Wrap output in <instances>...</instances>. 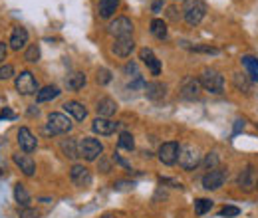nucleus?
Returning <instances> with one entry per match:
<instances>
[{
	"mask_svg": "<svg viewBox=\"0 0 258 218\" xmlns=\"http://www.w3.org/2000/svg\"><path fill=\"white\" fill-rule=\"evenodd\" d=\"M6 52H8V46L4 42H0V63H4L6 60Z\"/></svg>",
	"mask_w": 258,
	"mask_h": 218,
	"instance_id": "nucleus-43",
	"label": "nucleus"
},
{
	"mask_svg": "<svg viewBox=\"0 0 258 218\" xmlns=\"http://www.w3.org/2000/svg\"><path fill=\"white\" fill-rule=\"evenodd\" d=\"M99 167H101V171H103V173H109V171H111V165H109L107 161H101V163H99Z\"/></svg>",
	"mask_w": 258,
	"mask_h": 218,
	"instance_id": "nucleus-45",
	"label": "nucleus"
},
{
	"mask_svg": "<svg viewBox=\"0 0 258 218\" xmlns=\"http://www.w3.org/2000/svg\"><path fill=\"white\" fill-rule=\"evenodd\" d=\"M14 86H16V90H18V94L20 95H32V94H38V92H40L34 74L32 71H28V69H24V71H20V76H16Z\"/></svg>",
	"mask_w": 258,
	"mask_h": 218,
	"instance_id": "nucleus-6",
	"label": "nucleus"
},
{
	"mask_svg": "<svg viewBox=\"0 0 258 218\" xmlns=\"http://www.w3.org/2000/svg\"><path fill=\"white\" fill-rule=\"evenodd\" d=\"M213 204H215V202H213L211 198H197V200H195V212H197L199 216H203V214L211 212Z\"/></svg>",
	"mask_w": 258,
	"mask_h": 218,
	"instance_id": "nucleus-30",
	"label": "nucleus"
},
{
	"mask_svg": "<svg viewBox=\"0 0 258 218\" xmlns=\"http://www.w3.org/2000/svg\"><path fill=\"white\" fill-rule=\"evenodd\" d=\"M26 44H28V30L22 26H16L12 30V36H10V48L14 52H20L26 48Z\"/></svg>",
	"mask_w": 258,
	"mask_h": 218,
	"instance_id": "nucleus-16",
	"label": "nucleus"
},
{
	"mask_svg": "<svg viewBox=\"0 0 258 218\" xmlns=\"http://www.w3.org/2000/svg\"><path fill=\"white\" fill-rule=\"evenodd\" d=\"M96 111L99 117H107V119H109V117L117 111V103H115V99H111V97H101V99L97 101Z\"/></svg>",
	"mask_w": 258,
	"mask_h": 218,
	"instance_id": "nucleus-19",
	"label": "nucleus"
},
{
	"mask_svg": "<svg viewBox=\"0 0 258 218\" xmlns=\"http://www.w3.org/2000/svg\"><path fill=\"white\" fill-rule=\"evenodd\" d=\"M240 127H244V121H242V119H236V125H234V133H238V131H240Z\"/></svg>",
	"mask_w": 258,
	"mask_h": 218,
	"instance_id": "nucleus-47",
	"label": "nucleus"
},
{
	"mask_svg": "<svg viewBox=\"0 0 258 218\" xmlns=\"http://www.w3.org/2000/svg\"><path fill=\"white\" fill-rule=\"evenodd\" d=\"M107 32L113 36V38H123V36H131L133 34V22L129 20L127 16H117L115 20L109 22Z\"/></svg>",
	"mask_w": 258,
	"mask_h": 218,
	"instance_id": "nucleus-9",
	"label": "nucleus"
},
{
	"mask_svg": "<svg viewBox=\"0 0 258 218\" xmlns=\"http://www.w3.org/2000/svg\"><path fill=\"white\" fill-rule=\"evenodd\" d=\"M117 129H119V123H115V121H111L107 117H97V119H94V123H92V131L96 135H103V137L113 135Z\"/></svg>",
	"mask_w": 258,
	"mask_h": 218,
	"instance_id": "nucleus-13",
	"label": "nucleus"
},
{
	"mask_svg": "<svg viewBox=\"0 0 258 218\" xmlns=\"http://www.w3.org/2000/svg\"><path fill=\"white\" fill-rule=\"evenodd\" d=\"M207 14V6L205 2L201 0H185V6H183V20L189 24V26H199L203 22Z\"/></svg>",
	"mask_w": 258,
	"mask_h": 218,
	"instance_id": "nucleus-2",
	"label": "nucleus"
},
{
	"mask_svg": "<svg viewBox=\"0 0 258 218\" xmlns=\"http://www.w3.org/2000/svg\"><path fill=\"white\" fill-rule=\"evenodd\" d=\"M117 145H119L121 149H125V151H133V149H135L133 135H131V133H127V131L119 133V141H117Z\"/></svg>",
	"mask_w": 258,
	"mask_h": 218,
	"instance_id": "nucleus-32",
	"label": "nucleus"
},
{
	"mask_svg": "<svg viewBox=\"0 0 258 218\" xmlns=\"http://www.w3.org/2000/svg\"><path fill=\"white\" fill-rule=\"evenodd\" d=\"M60 149H62L64 157H68V159H78L80 157V149H78V141L76 139H64L60 143Z\"/></svg>",
	"mask_w": 258,
	"mask_h": 218,
	"instance_id": "nucleus-28",
	"label": "nucleus"
},
{
	"mask_svg": "<svg viewBox=\"0 0 258 218\" xmlns=\"http://www.w3.org/2000/svg\"><path fill=\"white\" fill-rule=\"evenodd\" d=\"M240 214V208H236V206H225V208H221V212H219V216L221 218H234Z\"/></svg>",
	"mask_w": 258,
	"mask_h": 218,
	"instance_id": "nucleus-36",
	"label": "nucleus"
},
{
	"mask_svg": "<svg viewBox=\"0 0 258 218\" xmlns=\"http://www.w3.org/2000/svg\"><path fill=\"white\" fill-rule=\"evenodd\" d=\"M236 185L242 188V190H252V188L256 187V183H254V169L250 165L244 171H240V175L236 179Z\"/></svg>",
	"mask_w": 258,
	"mask_h": 218,
	"instance_id": "nucleus-21",
	"label": "nucleus"
},
{
	"mask_svg": "<svg viewBox=\"0 0 258 218\" xmlns=\"http://www.w3.org/2000/svg\"><path fill=\"white\" fill-rule=\"evenodd\" d=\"M143 92L151 101H161L163 97L167 95V86L163 82H149V84H145Z\"/></svg>",
	"mask_w": 258,
	"mask_h": 218,
	"instance_id": "nucleus-17",
	"label": "nucleus"
},
{
	"mask_svg": "<svg viewBox=\"0 0 258 218\" xmlns=\"http://www.w3.org/2000/svg\"><path fill=\"white\" fill-rule=\"evenodd\" d=\"M203 165H205V169H207V171L217 169V167H219V155H217V153H209V155L205 157Z\"/></svg>",
	"mask_w": 258,
	"mask_h": 218,
	"instance_id": "nucleus-35",
	"label": "nucleus"
},
{
	"mask_svg": "<svg viewBox=\"0 0 258 218\" xmlns=\"http://www.w3.org/2000/svg\"><path fill=\"white\" fill-rule=\"evenodd\" d=\"M149 26H151V28H149L151 34H153L157 40H165V38H167L169 30H167V22H165V20H161V18H153Z\"/></svg>",
	"mask_w": 258,
	"mask_h": 218,
	"instance_id": "nucleus-29",
	"label": "nucleus"
},
{
	"mask_svg": "<svg viewBox=\"0 0 258 218\" xmlns=\"http://www.w3.org/2000/svg\"><path fill=\"white\" fill-rule=\"evenodd\" d=\"M240 63H242V67H244V74L252 80V82H258V60L254 56H242L240 58Z\"/></svg>",
	"mask_w": 258,
	"mask_h": 218,
	"instance_id": "nucleus-24",
	"label": "nucleus"
},
{
	"mask_svg": "<svg viewBox=\"0 0 258 218\" xmlns=\"http://www.w3.org/2000/svg\"><path fill=\"white\" fill-rule=\"evenodd\" d=\"M12 161L20 167V171L26 175V177H32L34 173H36V163H34V159L28 153H16V155L12 157Z\"/></svg>",
	"mask_w": 258,
	"mask_h": 218,
	"instance_id": "nucleus-18",
	"label": "nucleus"
},
{
	"mask_svg": "<svg viewBox=\"0 0 258 218\" xmlns=\"http://www.w3.org/2000/svg\"><path fill=\"white\" fill-rule=\"evenodd\" d=\"M111 80H113V76H111V71H109L107 67H99V69H97L96 82L99 86H107Z\"/></svg>",
	"mask_w": 258,
	"mask_h": 218,
	"instance_id": "nucleus-33",
	"label": "nucleus"
},
{
	"mask_svg": "<svg viewBox=\"0 0 258 218\" xmlns=\"http://www.w3.org/2000/svg\"><path fill=\"white\" fill-rule=\"evenodd\" d=\"M199 82H201V88H205L209 94H223L225 90V78L213 67H205Z\"/></svg>",
	"mask_w": 258,
	"mask_h": 218,
	"instance_id": "nucleus-1",
	"label": "nucleus"
},
{
	"mask_svg": "<svg viewBox=\"0 0 258 218\" xmlns=\"http://www.w3.org/2000/svg\"><path fill=\"white\" fill-rule=\"evenodd\" d=\"M232 86H234L236 92H240V94L248 95L252 92V80H250L246 74H240V71L232 74Z\"/></svg>",
	"mask_w": 258,
	"mask_h": 218,
	"instance_id": "nucleus-20",
	"label": "nucleus"
},
{
	"mask_svg": "<svg viewBox=\"0 0 258 218\" xmlns=\"http://www.w3.org/2000/svg\"><path fill=\"white\" fill-rule=\"evenodd\" d=\"M14 76V67L10 63H2L0 65V80H10Z\"/></svg>",
	"mask_w": 258,
	"mask_h": 218,
	"instance_id": "nucleus-37",
	"label": "nucleus"
},
{
	"mask_svg": "<svg viewBox=\"0 0 258 218\" xmlns=\"http://www.w3.org/2000/svg\"><path fill=\"white\" fill-rule=\"evenodd\" d=\"M78 149H80V157H84L86 161H97V157L103 153V145L99 143V139L94 137H84L78 141Z\"/></svg>",
	"mask_w": 258,
	"mask_h": 218,
	"instance_id": "nucleus-4",
	"label": "nucleus"
},
{
	"mask_svg": "<svg viewBox=\"0 0 258 218\" xmlns=\"http://www.w3.org/2000/svg\"><path fill=\"white\" fill-rule=\"evenodd\" d=\"M113 161H115V163H119V165H121V167H123L127 173H131V167L127 165V161H123V159L117 155V153H113Z\"/></svg>",
	"mask_w": 258,
	"mask_h": 218,
	"instance_id": "nucleus-41",
	"label": "nucleus"
},
{
	"mask_svg": "<svg viewBox=\"0 0 258 218\" xmlns=\"http://www.w3.org/2000/svg\"><path fill=\"white\" fill-rule=\"evenodd\" d=\"M60 94H62V92H60L58 86H46V88H42V90L36 94V99H38V103H46V101L56 99Z\"/></svg>",
	"mask_w": 258,
	"mask_h": 218,
	"instance_id": "nucleus-26",
	"label": "nucleus"
},
{
	"mask_svg": "<svg viewBox=\"0 0 258 218\" xmlns=\"http://www.w3.org/2000/svg\"><path fill=\"white\" fill-rule=\"evenodd\" d=\"M66 86H68L70 90H74V92L82 90V88L86 86V74H82V71H74V74H70V76L66 78Z\"/></svg>",
	"mask_w": 258,
	"mask_h": 218,
	"instance_id": "nucleus-27",
	"label": "nucleus"
},
{
	"mask_svg": "<svg viewBox=\"0 0 258 218\" xmlns=\"http://www.w3.org/2000/svg\"><path fill=\"white\" fill-rule=\"evenodd\" d=\"M161 8H163V4H161V2H155V4H153V12H159Z\"/></svg>",
	"mask_w": 258,
	"mask_h": 218,
	"instance_id": "nucleus-48",
	"label": "nucleus"
},
{
	"mask_svg": "<svg viewBox=\"0 0 258 218\" xmlns=\"http://www.w3.org/2000/svg\"><path fill=\"white\" fill-rule=\"evenodd\" d=\"M139 60L147 65V69L151 71V76H159V74H161V62H159V58L153 54V50L141 48V50H139Z\"/></svg>",
	"mask_w": 258,
	"mask_h": 218,
	"instance_id": "nucleus-12",
	"label": "nucleus"
},
{
	"mask_svg": "<svg viewBox=\"0 0 258 218\" xmlns=\"http://www.w3.org/2000/svg\"><path fill=\"white\" fill-rule=\"evenodd\" d=\"M159 183L161 185H171V188H183V185L179 183V181H175V179H159Z\"/></svg>",
	"mask_w": 258,
	"mask_h": 218,
	"instance_id": "nucleus-39",
	"label": "nucleus"
},
{
	"mask_svg": "<svg viewBox=\"0 0 258 218\" xmlns=\"http://www.w3.org/2000/svg\"><path fill=\"white\" fill-rule=\"evenodd\" d=\"M18 145H20V149H22L24 153H34V151H36L38 141H36L34 133L28 127H20V129H18Z\"/></svg>",
	"mask_w": 258,
	"mask_h": 218,
	"instance_id": "nucleus-14",
	"label": "nucleus"
},
{
	"mask_svg": "<svg viewBox=\"0 0 258 218\" xmlns=\"http://www.w3.org/2000/svg\"><path fill=\"white\" fill-rule=\"evenodd\" d=\"M14 198H16V202H18L20 208H30L32 196H30V192L26 190V187H24L22 183H18V185L14 187Z\"/></svg>",
	"mask_w": 258,
	"mask_h": 218,
	"instance_id": "nucleus-25",
	"label": "nucleus"
},
{
	"mask_svg": "<svg viewBox=\"0 0 258 218\" xmlns=\"http://www.w3.org/2000/svg\"><path fill=\"white\" fill-rule=\"evenodd\" d=\"M167 16H169L171 20H179V16H177V6H169V8H167Z\"/></svg>",
	"mask_w": 258,
	"mask_h": 218,
	"instance_id": "nucleus-42",
	"label": "nucleus"
},
{
	"mask_svg": "<svg viewBox=\"0 0 258 218\" xmlns=\"http://www.w3.org/2000/svg\"><path fill=\"white\" fill-rule=\"evenodd\" d=\"M101 218H117V216H115V214H103Z\"/></svg>",
	"mask_w": 258,
	"mask_h": 218,
	"instance_id": "nucleus-49",
	"label": "nucleus"
},
{
	"mask_svg": "<svg viewBox=\"0 0 258 218\" xmlns=\"http://www.w3.org/2000/svg\"><path fill=\"white\" fill-rule=\"evenodd\" d=\"M70 179L76 187H90L92 185V173L88 167L76 163L72 169H70Z\"/></svg>",
	"mask_w": 258,
	"mask_h": 218,
	"instance_id": "nucleus-10",
	"label": "nucleus"
},
{
	"mask_svg": "<svg viewBox=\"0 0 258 218\" xmlns=\"http://www.w3.org/2000/svg\"><path fill=\"white\" fill-rule=\"evenodd\" d=\"M64 109L76 119V121H84V119L88 117V109H86L84 103H80V101H66Z\"/></svg>",
	"mask_w": 258,
	"mask_h": 218,
	"instance_id": "nucleus-22",
	"label": "nucleus"
},
{
	"mask_svg": "<svg viewBox=\"0 0 258 218\" xmlns=\"http://www.w3.org/2000/svg\"><path fill=\"white\" fill-rule=\"evenodd\" d=\"M199 94H201V82L195 80V78H185L183 84H181V95L185 99L193 101V99L199 97Z\"/></svg>",
	"mask_w": 258,
	"mask_h": 218,
	"instance_id": "nucleus-15",
	"label": "nucleus"
},
{
	"mask_svg": "<svg viewBox=\"0 0 258 218\" xmlns=\"http://www.w3.org/2000/svg\"><path fill=\"white\" fill-rule=\"evenodd\" d=\"M191 52H197V54H219L221 50L217 48V46H211V44H197V46H189V44H185Z\"/></svg>",
	"mask_w": 258,
	"mask_h": 218,
	"instance_id": "nucleus-31",
	"label": "nucleus"
},
{
	"mask_svg": "<svg viewBox=\"0 0 258 218\" xmlns=\"http://www.w3.org/2000/svg\"><path fill=\"white\" fill-rule=\"evenodd\" d=\"M119 8V0H99L97 4V14L99 18H111Z\"/></svg>",
	"mask_w": 258,
	"mask_h": 218,
	"instance_id": "nucleus-23",
	"label": "nucleus"
},
{
	"mask_svg": "<svg viewBox=\"0 0 258 218\" xmlns=\"http://www.w3.org/2000/svg\"><path fill=\"white\" fill-rule=\"evenodd\" d=\"M0 117H2V119H4V117H6V119H14V113H12L10 109H6V107H4V111L0 113Z\"/></svg>",
	"mask_w": 258,
	"mask_h": 218,
	"instance_id": "nucleus-44",
	"label": "nucleus"
},
{
	"mask_svg": "<svg viewBox=\"0 0 258 218\" xmlns=\"http://www.w3.org/2000/svg\"><path fill=\"white\" fill-rule=\"evenodd\" d=\"M179 167L183 169V171H195L201 163H203V155H201V151L193 147V145H185V147H181V153H179Z\"/></svg>",
	"mask_w": 258,
	"mask_h": 218,
	"instance_id": "nucleus-3",
	"label": "nucleus"
},
{
	"mask_svg": "<svg viewBox=\"0 0 258 218\" xmlns=\"http://www.w3.org/2000/svg\"><path fill=\"white\" fill-rule=\"evenodd\" d=\"M20 218H40V214L34 208H22L20 210Z\"/></svg>",
	"mask_w": 258,
	"mask_h": 218,
	"instance_id": "nucleus-38",
	"label": "nucleus"
},
{
	"mask_svg": "<svg viewBox=\"0 0 258 218\" xmlns=\"http://www.w3.org/2000/svg\"><path fill=\"white\" fill-rule=\"evenodd\" d=\"M125 187H133V183H125V181H117L113 188H125Z\"/></svg>",
	"mask_w": 258,
	"mask_h": 218,
	"instance_id": "nucleus-46",
	"label": "nucleus"
},
{
	"mask_svg": "<svg viewBox=\"0 0 258 218\" xmlns=\"http://www.w3.org/2000/svg\"><path fill=\"white\" fill-rule=\"evenodd\" d=\"M24 60L26 62H38L40 60V48L32 44V46H28L26 48V52H24Z\"/></svg>",
	"mask_w": 258,
	"mask_h": 218,
	"instance_id": "nucleus-34",
	"label": "nucleus"
},
{
	"mask_svg": "<svg viewBox=\"0 0 258 218\" xmlns=\"http://www.w3.org/2000/svg\"><path fill=\"white\" fill-rule=\"evenodd\" d=\"M72 119L64 115V113H58V111H54V113H50L48 115V133H52V135H64V133H70L72 131Z\"/></svg>",
	"mask_w": 258,
	"mask_h": 218,
	"instance_id": "nucleus-5",
	"label": "nucleus"
},
{
	"mask_svg": "<svg viewBox=\"0 0 258 218\" xmlns=\"http://www.w3.org/2000/svg\"><path fill=\"white\" fill-rule=\"evenodd\" d=\"M179 153H181V145L177 141H167V143H163L161 147H159L157 157H159V161H161L163 165L173 167L179 161Z\"/></svg>",
	"mask_w": 258,
	"mask_h": 218,
	"instance_id": "nucleus-7",
	"label": "nucleus"
},
{
	"mask_svg": "<svg viewBox=\"0 0 258 218\" xmlns=\"http://www.w3.org/2000/svg\"><path fill=\"white\" fill-rule=\"evenodd\" d=\"M133 50H135V40H133L131 36L115 38V42L111 44V52H113L117 58H129Z\"/></svg>",
	"mask_w": 258,
	"mask_h": 218,
	"instance_id": "nucleus-11",
	"label": "nucleus"
},
{
	"mask_svg": "<svg viewBox=\"0 0 258 218\" xmlns=\"http://www.w3.org/2000/svg\"><path fill=\"white\" fill-rule=\"evenodd\" d=\"M226 169L217 167L213 171H207V175L203 177V188L205 190H219L226 183Z\"/></svg>",
	"mask_w": 258,
	"mask_h": 218,
	"instance_id": "nucleus-8",
	"label": "nucleus"
},
{
	"mask_svg": "<svg viewBox=\"0 0 258 218\" xmlns=\"http://www.w3.org/2000/svg\"><path fill=\"white\" fill-rule=\"evenodd\" d=\"M125 74H133V78H137V76H139V71H137V63L129 62L127 65H125Z\"/></svg>",
	"mask_w": 258,
	"mask_h": 218,
	"instance_id": "nucleus-40",
	"label": "nucleus"
}]
</instances>
